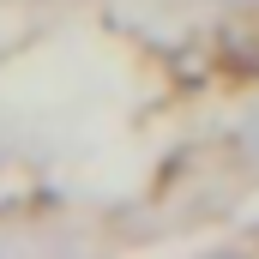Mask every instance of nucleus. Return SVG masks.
<instances>
[{"instance_id": "nucleus-1", "label": "nucleus", "mask_w": 259, "mask_h": 259, "mask_svg": "<svg viewBox=\"0 0 259 259\" xmlns=\"http://www.w3.org/2000/svg\"><path fill=\"white\" fill-rule=\"evenodd\" d=\"M247 145H253V151H259V109H253V115H247Z\"/></svg>"}]
</instances>
